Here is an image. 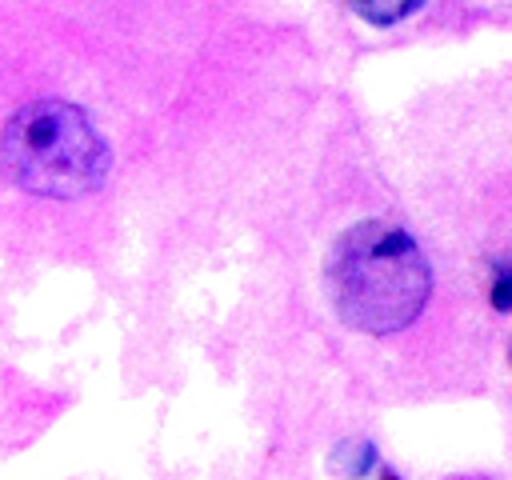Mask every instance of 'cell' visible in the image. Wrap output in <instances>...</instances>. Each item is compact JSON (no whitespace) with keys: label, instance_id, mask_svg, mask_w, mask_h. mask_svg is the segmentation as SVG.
<instances>
[{"label":"cell","instance_id":"3","mask_svg":"<svg viewBox=\"0 0 512 480\" xmlns=\"http://www.w3.org/2000/svg\"><path fill=\"white\" fill-rule=\"evenodd\" d=\"M332 464H336L340 476L360 480V476H368V472L376 468V448H372L368 440H344V444L332 452Z\"/></svg>","mask_w":512,"mask_h":480},{"label":"cell","instance_id":"5","mask_svg":"<svg viewBox=\"0 0 512 480\" xmlns=\"http://www.w3.org/2000/svg\"><path fill=\"white\" fill-rule=\"evenodd\" d=\"M492 308L512 312V264L496 268V276H492Z\"/></svg>","mask_w":512,"mask_h":480},{"label":"cell","instance_id":"6","mask_svg":"<svg viewBox=\"0 0 512 480\" xmlns=\"http://www.w3.org/2000/svg\"><path fill=\"white\" fill-rule=\"evenodd\" d=\"M384 480H400V476H392V472H388V476H384Z\"/></svg>","mask_w":512,"mask_h":480},{"label":"cell","instance_id":"1","mask_svg":"<svg viewBox=\"0 0 512 480\" xmlns=\"http://www.w3.org/2000/svg\"><path fill=\"white\" fill-rule=\"evenodd\" d=\"M324 288L336 316L368 336L408 328L432 292V268L420 244L380 220L352 224L328 252Z\"/></svg>","mask_w":512,"mask_h":480},{"label":"cell","instance_id":"2","mask_svg":"<svg viewBox=\"0 0 512 480\" xmlns=\"http://www.w3.org/2000/svg\"><path fill=\"white\" fill-rule=\"evenodd\" d=\"M108 164L104 136L68 100L24 104L4 128V168L24 192L76 200L108 180Z\"/></svg>","mask_w":512,"mask_h":480},{"label":"cell","instance_id":"4","mask_svg":"<svg viewBox=\"0 0 512 480\" xmlns=\"http://www.w3.org/2000/svg\"><path fill=\"white\" fill-rule=\"evenodd\" d=\"M424 0H352V8L368 20V24H396L408 12H416Z\"/></svg>","mask_w":512,"mask_h":480}]
</instances>
